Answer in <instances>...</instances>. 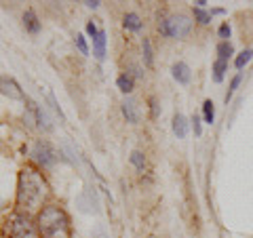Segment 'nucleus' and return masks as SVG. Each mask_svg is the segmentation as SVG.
<instances>
[{
    "label": "nucleus",
    "instance_id": "obj_1",
    "mask_svg": "<svg viewBox=\"0 0 253 238\" xmlns=\"http://www.w3.org/2000/svg\"><path fill=\"white\" fill-rule=\"evenodd\" d=\"M49 184L42 177V173L34 169L32 164H26L19 171L17 177V196H15V204L21 213H30L38 211L44 204V200L49 198Z\"/></svg>",
    "mask_w": 253,
    "mask_h": 238
},
{
    "label": "nucleus",
    "instance_id": "obj_2",
    "mask_svg": "<svg viewBox=\"0 0 253 238\" xmlns=\"http://www.w3.org/2000/svg\"><path fill=\"white\" fill-rule=\"evenodd\" d=\"M36 228L41 238H72L70 215L57 204H49V207L38 211Z\"/></svg>",
    "mask_w": 253,
    "mask_h": 238
},
{
    "label": "nucleus",
    "instance_id": "obj_3",
    "mask_svg": "<svg viewBox=\"0 0 253 238\" xmlns=\"http://www.w3.org/2000/svg\"><path fill=\"white\" fill-rule=\"evenodd\" d=\"M2 234L6 238H34L36 228H34V224H32L30 215L17 211V213H11V215L4 219Z\"/></svg>",
    "mask_w": 253,
    "mask_h": 238
},
{
    "label": "nucleus",
    "instance_id": "obj_4",
    "mask_svg": "<svg viewBox=\"0 0 253 238\" xmlns=\"http://www.w3.org/2000/svg\"><path fill=\"white\" fill-rule=\"evenodd\" d=\"M192 30V19L188 15H171V17H165L158 23V32L167 38H186Z\"/></svg>",
    "mask_w": 253,
    "mask_h": 238
},
{
    "label": "nucleus",
    "instance_id": "obj_5",
    "mask_svg": "<svg viewBox=\"0 0 253 238\" xmlns=\"http://www.w3.org/2000/svg\"><path fill=\"white\" fill-rule=\"evenodd\" d=\"M32 156H34V160L42 166H53L57 162V152H55V148L49 144V141H36L34 148H32Z\"/></svg>",
    "mask_w": 253,
    "mask_h": 238
},
{
    "label": "nucleus",
    "instance_id": "obj_6",
    "mask_svg": "<svg viewBox=\"0 0 253 238\" xmlns=\"http://www.w3.org/2000/svg\"><path fill=\"white\" fill-rule=\"evenodd\" d=\"M26 104H28V112H30V120H34L41 129H44V131H51V120H49V116L44 114V110L38 106V104H34L32 99H28L26 97Z\"/></svg>",
    "mask_w": 253,
    "mask_h": 238
},
{
    "label": "nucleus",
    "instance_id": "obj_7",
    "mask_svg": "<svg viewBox=\"0 0 253 238\" xmlns=\"http://www.w3.org/2000/svg\"><path fill=\"white\" fill-rule=\"evenodd\" d=\"M0 95H4V97H9V99H26L21 86L15 82L11 76H0Z\"/></svg>",
    "mask_w": 253,
    "mask_h": 238
},
{
    "label": "nucleus",
    "instance_id": "obj_8",
    "mask_svg": "<svg viewBox=\"0 0 253 238\" xmlns=\"http://www.w3.org/2000/svg\"><path fill=\"white\" fill-rule=\"evenodd\" d=\"M171 76L175 78L179 84H188V82H190V78H192V72H190L188 63L177 61V63H173V68H171Z\"/></svg>",
    "mask_w": 253,
    "mask_h": 238
},
{
    "label": "nucleus",
    "instance_id": "obj_9",
    "mask_svg": "<svg viewBox=\"0 0 253 238\" xmlns=\"http://www.w3.org/2000/svg\"><path fill=\"white\" fill-rule=\"evenodd\" d=\"M173 133H175V137L177 139H186L188 137V120H186V116L184 114H175V116H173Z\"/></svg>",
    "mask_w": 253,
    "mask_h": 238
},
{
    "label": "nucleus",
    "instance_id": "obj_10",
    "mask_svg": "<svg viewBox=\"0 0 253 238\" xmlns=\"http://www.w3.org/2000/svg\"><path fill=\"white\" fill-rule=\"evenodd\" d=\"M93 53L99 61L106 59V32L99 30V34L93 38Z\"/></svg>",
    "mask_w": 253,
    "mask_h": 238
},
{
    "label": "nucleus",
    "instance_id": "obj_11",
    "mask_svg": "<svg viewBox=\"0 0 253 238\" xmlns=\"http://www.w3.org/2000/svg\"><path fill=\"white\" fill-rule=\"evenodd\" d=\"M123 116L126 118V122H131V124H135L139 120L137 106H135V101H133V99H125L123 101Z\"/></svg>",
    "mask_w": 253,
    "mask_h": 238
},
{
    "label": "nucleus",
    "instance_id": "obj_12",
    "mask_svg": "<svg viewBox=\"0 0 253 238\" xmlns=\"http://www.w3.org/2000/svg\"><path fill=\"white\" fill-rule=\"evenodd\" d=\"M23 28H26L28 32H32V34H38V32H41V21H38L36 13L32 9H28L26 13H23Z\"/></svg>",
    "mask_w": 253,
    "mask_h": 238
},
{
    "label": "nucleus",
    "instance_id": "obj_13",
    "mask_svg": "<svg viewBox=\"0 0 253 238\" xmlns=\"http://www.w3.org/2000/svg\"><path fill=\"white\" fill-rule=\"evenodd\" d=\"M226 72H228V61H221V59L213 61V82H221V80H224Z\"/></svg>",
    "mask_w": 253,
    "mask_h": 238
},
{
    "label": "nucleus",
    "instance_id": "obj_14",
    "mask_svg": "<svg viewBox=\"0 0 253 238\" xmlns=\"http://www.w3.org/2000/svg\"><path fill=\"white\" fill-rule=\"evenodd\" d=\"M123 23H125L126 30H133V32H139L141 28H144V21H141L139 15H135V13H126Z\"/></svg>",
    "mask_w": 253,
    "mask_h": 238
},
{
    "label": "nucleus",
    "instance_id": "obj_15",
    "mask_svg": "<svg viewBox=\"0 0 253 238\" xmlns=\"http://www.w3.org/2000/svg\"><path fill=\"white\" fill-rule=\"evenodd\" d=\"M234 55V46H232V42L228 40V42H219L217 44V59H221V61H228Z\"/></svg>",
    "mask_w": 253,
    "mask_h": 238
},
{
    "label": "nucleus",
    "instance_id": "obj_16",
    "mask_svg": "<svg viewBox=\"0 0 253 238\" xmlns=\"http://www.w3.org/2000/svg\"><path fill=\"white\" fill-rule=\"evenodd\" d=\"M203 120L207 124H213V120H215V106H213L211 99H207L203 104Z\"/></svg>",
    "mask_w": 253,
    "mask_h": 238
},
{
    "label": "nucleus",
    "instance_id": "obj_17",
    "mask_svg": "<svg viewBox=\"0 0 253 238\" xmlns=\"http://www.w3.org/2000/svg\"><path fill=\"white\" fill-rule=\"evenodd\" d=\"M251 59H253V49H245L243 53H239V55H236V59H234L236 70H243Z\"/></svg>",
    "mask_w": 253,
    "mask_h": 238
},
{
    "label": "nucleus",
    "instance_id": "obj_18",
    "mask_svg": "<svg viewBox=\"0 0 253 238\" xmlns=\"http://www.w3.org/2000/svg\"><path fill=\"white\" fill-rule=\"evenodd\" d=\"M116 86L121 89L123 93H131L133 91V78L129 74H121L116 78Z\"/></svg>",
    "mask_w": 253,
    "mask_h": 238
},
{
    "label": "nucleus",
    "instance_id": "obj_19",
    "mask_svg": "<svg viewBox=\"0 0 253 238\" xmlns=\"http://www.w3.org/2000/svg\"><path fill=\"white\" fill-rule=\"evenodd\" d=\"M141 49H144V63L148 68H152V63H154V53H152V44H150L148 38H144L141 40Z\"/></svg>",
    "mask_w": 253,
    "mask_h": 238
},
{
    "label": "nucleus",
    "instance_id": "obj_20",
    "mask_svg": "<svg viewBox=\"0 0 253 238\" xmlns=\"http://www.w3.org/2000/svg\"><path fill=\"white\" fill-rule=\"evenodd\" d=\"M192 15H194L196 23H201V26H207V23L211 21V17H213V15H211L209 11H205V9H199V6H194V9H192Z\"/></svg>",
    "mask_w": 253,
    "mask_h": 238
},
{
    "label": "nucleus",
    "instance_id": "obj_21",
    "mask_svg": "<svg viewBox=\"0 0 253 238\" xmlns=\"http://www.w3.org/2000/svg\"><path fill=\"white\" fill-rule=\"evenodd\" d=\"M131 164L135 166L137 171H144L146 169V156H144V152H139V150L131 152Z\"/></svg>",
    "mask_w": 253,
    "mask_h": 238
},
{
    "label": "nucleus",
    "instance_id": "obj_22",
    "mask_svg": "<svg viewBox=\"0 0 253 238\" xmlns=\"http://www.w3.org/2000/svg\"><path fill=\"white\" fill-rule=\"evenodd\" d=\"M241 80H243V74L239 72V74H236L234 78H232V80H230V86H228V93H226V97H224V101H226V104H228V101H230L232 99V95L236 93V89H239V84H241Z\"/></svg>",
    "mask_w": 253,
    "mask_h": 238
},
{
    "label": "nucleus",
    "instance_id": "obj_23",
    "mask_svg": "<svg viewBox=\"0 0 253 238\" xmlns=\"http://www.w3.org/2000/svg\"><path fill=\"white\" fill-rule=\"evenodd\" d=\"M217 34H219V38H221V42H228V38H230V34H232V28H230V23L228 21H224L219 26V30H217Z\"/></svg>",
    "mask_w": 253,
    "mask_h": 238
},
{
    "label": "nucleus",
    "instance_id": "obj_24",
    "mask_svg": "<svg viewBox=\"0 0 253 238\" xmlns=\"http://www.w3.org/2000/svg\"><path fill=\"white\" fill-rule=\"evenodd\" d=\"M190 122H192V129H194V133L201 137V135H203V118L194 114V116H192V120H190Z\"/></svg>",
    "mask_w": 253,
    "mask_h": 238
},
{
    "label": "nucleus",
    "instance_id": "obj_25",
    "mask_svg": "<svg viewBox=\"0 0 253 238\" xmlns=\"http://www.w3.org/2000/svg\"><path fill=\"white\" fill-rule=\"evenodd\" d=\"M76 46H78V51H81L83 55H89V46H86V40H84L83 34L76 36Z\"/></svg>",
    "mask_w": 253,
    "mask_h": 238
},
{
    "label": "nucleus",
    "instance_id": "obj_26",
    "mask_svg": "<svg viewBox=\"0 0 253 238\" xmlns=\"http://www.w3.org/2000/svg\"><path fill=\"white\" fill-rule=\"evenodd\" d=\"M86 34H89L91 38H95V36L99 34V30H97V26H95L93 21H89V23H86Z\"/></svg>",
    "mask_w": 253,
    "mask_h": 238
},
{
    "label": "nucleus",
    "instance_id": "obj_27",
    "mask_svg": "<svg viewBox=\"0 0 253 238\" xmlns=\"http://www.w3.org/2000/svg\"><path fill=\"white\" fill-rule=\"evenodd\" d=\"M150 106H152V116L156 118V116H158V104H156L154 97H150Z\"/></svg>",
    "mask_w": 253,
    "mask_h": 238
},
{
    "label": "nucleus",
    "instance_id": "obj_28",
    "mask_svg": "<svg viewBox=\"0 0 253 238\" xmlns=\"http://www.w3.org/2000/svg\"><path fill=\"white\" fill-rule=\"evenodd\" d=\"M84 4L89 6V9H97V6H99L101 2H99V0H89V2H84Z\"/></svg>",
    "mask_w": 253,
    "mask_h": 238
},
{
    "label": "nucleus",
    "instance_id": "obj_29",
    "mask_svg": "<svg viewBox=\"0 0 253 238\" xmlns=\"http://www.w3.org/2000/svg\"><path fill=\"white\" fill-rule=\"evenodd\" d=\"M196 6H199V9H205V6H207V2H205V0H196V2H194Z\"/></svg>",
    "mask_w": 253,
    "mask_h": 238
},
{
    "label": "nucleus",
    "instance_id": "obj_30",
    "mask_svg": "<svg viewBox=\"0 0 253 238\" xmlns=\"http://www.w3.org/2000/svg\"><path fill=\"white\" fill-rule=\"evenodd\" d=\"M224 13H226L224 9H213V11H211V15H224Z\"/></svg>",
    "mask_w": 253,
    "mask_h": 238
}]
</instances>
